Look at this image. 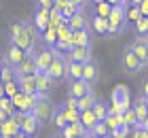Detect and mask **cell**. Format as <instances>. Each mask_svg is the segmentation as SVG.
Segmentation results:
<instances>
[{"mask_svg": "<svg viewBox=\"0 0 148 138\" xmlns=\"http://www.w3.org/2000/svg\"><path fill=\"white\" fill-rule=\"evenodd\" d=\"M121 68H123L127 74H131V77H136V74L144 68V66H142V62L138 60V55L133 53L131 47H125L123 53H121Z\"/></svg>", "mask_w": 148, "mask_h": 138, "instance_id": "obj_3", "label": "cell"}, {"mask_svg": "<svg viewBox=\"0 0 148 138\" xmlns=\"http://www.w3.org/2000/svg\"><path fill=\"white\" fill-rule=\"evenodd\" d=\"M34 26H36V30L42 34L47 28L51 26V9H42V6H36V11H34Z\"/></svg>", "mask_w": 148, "mask_h": 138, "instance_id": "obj_12", "label": "cell"}, {"mask_svg": "<svg viewBox=\"0 0 148 138\" xmlns=\"http://www.w3.org/2000/svg\"><path fill=\"white\" fill-rule=\"evenodd\" d=\"M91 2H93V4H97V2H104V0H91Z\"/></svg>", "mask_w": 148, "mask_h": 138, "instance_id": "obj_55", "label": "cell"}, {"mask_svg": "<svg viewBox=\"0 0 148 138\" xmlns=\"http://www.w3.org/2000/svg\"><path fill=\"white\" fill-rule=\"evenodd\" d=\"M51 138H57V136H51Z\"/></svg>", "mask_w": 148, "mask_h": 138, "instance_id": "obj_61", "label": "cell"}, {"mask_svg": "<svg viewBox=\"0 0 148 138\" xmlns=\"http://www.w3.org/2000/svg\"><path fill=\"white\" fill-rule=\"evenodd\" d=\"M59 11H62V15H64V19H66V21H68V19H70V17H74V15H76V13H78L80 9H78V6H76V4H74L72 0H70V2L66 4L64 9H59Z\"/></svg>", "mask_w": 148, "mask_h": 138, "instance_id": "obj_38", "label": "cell"}, {"mask_svg": "<svg viewBox=\"0 0 148 138\" xmlns=\"http://www.w3.org/2000/svg\"><path fill=\"white\" fill-rule=\"evenodd\" d=\"M2 66H4V62H2V60H0V70H2Z\"/></svg>", "mask_w": 148, "mask_h": 138, "instance_id": "obj_57", "label": "cell"}, {"mask_svg": "<svg viewBox=\"0 0 148 138\" xmlns=\"http://www.w3.org/2000/svg\"><path fill=\"white\" fill-rule=\"evenodd\" d=\"M89 138H97V136H89Z\"/></svg>", "mask_w": 148, "mask_h": 138, "instance_id": "obj_58", "label": "cell"}, {"mask_svg": "<svg viewBox=\"0 0 148 138\" xmlns=\"http://www.w3.org/2000/svg\"><path fill=\"white\" fill-rule=\"evenodd\" d=\"M140 96H144V98L148 100V79L144 81V85H142V94H140Z\"/></svg>", "mask_w": 148, "mask_h": 138, "instance_id": "obj_51", "label": "cell"}, {"mask_svg": "<svg viewBox=\"0 0 148 138\" xmlns=\"http://www.w3.org/2000/svg\"><path fill=\"white\" fill-rule=\"evenodd\" d=\"M19 138H30V136H25V134H19Z\"/></svg>", "mask_w": 148, "mask_h": 138, "instance_id": "obj_56", "label": "cell"}, {"mask_svg": "<svg viewBox=\"0 0 148 138\" xmlns=\"http://www.w3.org/2000/svg\"><path fill=\"white\" fill-rule=\"evenodd\" d=\"M131 106H133V102H131L129 87H127L125 83H119V85L112 89V98H110V113L123 115L125 110H129Z\"/></svg>", "mask_w": 148, "mask_h": 138, "instance_id": "obj_1", "label": "cell"}, {"mask_svg": "<svg viewBox=\"0 0 148 138\" xmlns=\"http://www.w3.org/2000/svg\"><path fill=\"white\" fill-rule=\"evenodd\" d=\"M66 117H68V123H78L80 121V110L78 108H64Z\"/></svg>", "mask_w": 148, "mask_h": 138, "instance_id": "obj_43", "label": "cell"}, {"mask_svg": "<svg viewBox=\"0 0 148 138\" xmlns=\"http://www.w3.org/2000/svg\"><path fill=\"white\" fill-rule=\"evenodd\" d=\"M110 28H108V38H116L127 30V17H125V4H116L108 17Z\"/></svg>", "mask_w": 148, "mask_h": 138, "instance_id": "obj_2", "label": "cell"}, {"mask_svg": "<svg viewBox=\"0 0 148 138\" xmlns=\"http://www.w3.org/2000/svg\"><path fill=\"white\" fill-rule=\"evenodd\" d=\"M36 6H42V9H53V6H55V0H36Z\"/></svg>", "mask_w": 148, "mask_h": 138, "instance_id": "obj_47", "label": "cell"}, {"mask_svg": "<svg viewBox=\"0 0 148 138\" xmlns=\"http://www.w3.org/2000/svg\"><path fill=\"white\" fill-rule=\"evenodd\" d=\"M72 2H74V4H76V6H78V9H87V4H89V2H91V0H72Z\"/></svg>", "mask_w": 148, "mask_h": 138, "instance_id": "obj_48", "label": "cell"}, {"mask_svg": "<svg viewBox=\"0 0 148 138\" xmlns=\"http://www.w3.org/2000/svg\"><path fill=\"white\" fill-rule=\"evenodd\" d=\"M57 138H89V132H87L85 126L78 121V123H70V126H66L64 130H59Z\"/></svg>", "mask_w": 148, "mask_h": 138, "instance_id": "obj_9", "label": "cell"}, {"mask_svg": "<svg viewBox=\"0 0 148 138\" xmlns=\"http://www.w3.org/2000/svg\"><path fill=\"white\" fill-rule=\"evenodd\" d=\"M55 108H57V106L51 102L49 96H40V98H38V106H36V110H34V115L38 117L40 121H42V126H45L47 121H51V119H53V113H55Z\"/></svg>", "mask_w": 148, "mask_h": 138, "instance_id": "obj_6", "label": "cell"}, {"mask_svg": "<svg viewBox=\"0 0 148 138\" xmlns=\"http://www.w3.org/2000/svg\"><path fill=\"white\" fill-rule=\"evenodd\" d=\"M36 77H38V96H49L51 98V94H53V89H55L57 83L53 81L47 72H38Z\"/></svg>", "mask_w": 148, "mask_h": 138, "instance_id": "obj_16", "label": "cell"}, {"mask_svg": "<svg viewBox=\"0 0 148 138\" xmlns=\"http://www.w3.org/2000/svg\"><path fill=\"white\" fill-rule=\"evenodd\" d=\"M123 121H125V126L127 128H136V126H140V121H138V115H136V108H129V110H125L123 113Z\"/></svg>", "mask_w": 148, "mask_h": 138, "instance_id": "obj_34", "label": "cell"}, {"mask_svg": "<svg viewBox=\"0 0 148 138\" xmlns=\"http://www.w3.org/2000/svg\"><path fill=\"white\" fill-rule=\"evenodd\" d=\"M40 128H42V121H40L34 113H28V115H25V119H23V123H21V134L34 138Z\"/></svg>", "mask_w": 148, "mask_h": 138, "instance_id": "obj_10", "label": "cell"}, {"mask_svg": "<svg viewBox=\"0 0 148 138\" xmlns=\"http://www.w3.org/2000/svg\"><path fill=\"white\" fill-rule=\"evenodd\" d=\"M0 60H2L4 64H9V66H19L25 60V51L21 49V47H17L15 43H6Z\"/></svg>", "mask_w": 148, "mask_h": 138, "instance_id": "obj_5", "label": "cell"}, {"mask_svg": "<svg viewBox=\"0 0 148 138\" xmlns=\"http://www.w3.org/2000/svg\"><path fill=\"white\" fill-rule=\"evenodd\" d=\"M80 123L85 126V130H87V132H89V136H91V132L95 130V126L99 123V119L95 117L93 108H89V110H83V113H80Z\"/></svg>", "mask_w": 148, "mask_h": 138, "instance_id": "obj_22", "label": "cell"}, {"mask_svg": "<svg viewBox=\"0 0 148 138\" xmlns=\"http://www.w3.org/2000/svg\"><path fill=\"white\" fill-rule=\"evenodd\" d=\"M72 28L68 26V21H64L62 26L57 28V36H59V40H68V43H72Z\"/></svg>", "mask_w": 148, "mask_h": 138, "instance_id": "obj_36", "label": "cell"}, {"mask_svg": "<svg viewBox=\"0 0 148 138\" xmlns=\"http://www.w3.org/2000/svg\"><path fill=\"white\" fill-rule=\"evenodd\" d=\"M140 126H142V128H144V130H146V132H148V117H146V119H144V121H142V123H140Z\"/></svg>", "mask_w": 148, "mask_h": 138, "instance_id": "obj_54", "label": "cell"}, {"mask_svg": "<svg viewBox=\"0 0 148 138\" xmlns=\"http://www.w3.org/2000/svg\"><path fill=\"white\" fill-rule=\"evenodd\" d=\"M146 130L142 128V126H136V128H131V136L129 138H146Z\"/></svg>", "mask_w": 148, "mask_h": 138, "instance_id": "obj_45", "label": "cell"}, {"mask_svg": "<svg viewBox=\"0 0 148 138\" xmlns=\"http://www.w3.org/2000/svg\"><path fill=\"white\" fill-rule=\"evenodd\" d=\"M51 123L55 126V130L59 132V130H64L66 126H70L68 123V117H66V110H64V106H57L55 108V113H53V119H51Z\"/></svg>", "mask_w": 148, "mask_h": 138, "instance_id": "obj_26", "label": "cell"}, {"mask_svg": "<svg viewBox=\"0 0 148 138\" xmlns=\"http://www.w3.org/2000/svg\"><path fill=\"white\" fill-rule=\"evenodd\" d=\"M91 136H97V138H108V136H110V128L106 126V121H99L97 126H95V130L91 132Z\"/></svg>", "mask_w": 148, "mask_h": 138, "instance_id": "obj_37", "label": "cell"}, {"mask_svg": "<svg viewBox=\"0 0 148 138\" xmlns=\"http://www.w3.org/2000/svg\"><path fill=\"white\" fill-rule=\"evenodd\" d=\"M125 17H127V28H136V24L142 19V11L140 6H125Z\"/></svg>", "mask_w": 148, "mask_h": 138, "instance_id": "obj_25", "label": "cell"}, {"mask_svg": "<svg viewBox=\"0 0 148 138\" xmlns=\"http://www.w3.org/2000/svg\"><path fill=\"white\" fill-rule=\"evenodd\" d=\"M23 28H25V19H13V21L6 26V38H9V43H15V40L21 36Z\"/></svg>", "mask_w": 148, "mask_h": 138, "instance_id": "obj_19", "label": "cell"}, {"mask_svg": "<svg viewBox=\"0 0 148 138\" xmlns=\"http://www.w3.org/2000/svg\"><path fill=\"white\" fill-rule=\"evenodd\" d=\"M146 45H148V38H146Z\"/></svg>", "mask_w": 148, "mask_h": 138, "instance_id": "obj_60", "label": "cell"}, {"mask_svg": "<svg viewBox=\"0 0 148 138\" xmlns=\"http://www.w3.org/2000/svg\"><path fill=\"white\" fill-rule=\"evenodd\" d=\"M68 81H80L85 74V64H78V62H70L68 60Z\"/></svg>", "mask_w": 148, "mask_h": 138, "instance_id": "obj_24", "label": "cell"}, {"mask_svg": "<svg viewBox=\"0 0 148 138\" xmlns=\"http://www.w3.org/2000/svg\"><path fill=\"white\" fill-rule=\"evenodd\" d=\"M106 2H110L112 6H116V4H125V0H106Z\"/></svg>", "mask_w": 148, "mask_h": 138, "instance_id": "obj_53", "label": "cell"}, {"mask_svg": "<svg viewBox=\"0 0 148 138\" xmlns=\"http://www.w3.org/2000/svg\"><path fill=\"white\" fill-rule=\"evenodd\" d=\"M64 21H66V19H64V15H62V11H59L57 6H53V9H51V26H53V28H59Z\"/></svg>", "mask_w": 148, "mask_h": 138, "instance_id": "obj_40", "label": "cell"}, {"mask_svg": "<svg viewBox=\"0 0 148 138\" xmlns=\"http://www.w3.org/2000/svg\"><path fill=\"white\" fill-rule=\"evenodd\" d=\"M129 136H131V128H127V126H121L110 132V138H129Z\"/></svg>", "mask_w": 148, "mask_h": 138, "instance_id": "obj_42", "label": "cell"}, {"mask_svg": "<svg viewBox=\"0 0 148 138\" xmlns=\"http://www.w3.org/2000/svg\"><path fill=\"white\" fill-rule=\"evenodd\" d=\"M146 106H148V100H146Z\"/></svg>", "mask_w": 148, "mask_h": 138, "instance_id": "obj_59", "label": "cell"}, {"mask_svg": "<svg viewBox=\"0 0 148 138\" xmlns=\"http://www.w3.org/2000/svg\"><path fill=\"white\" fill-rule=\"evenodd\" d=\"M4 92H6V98H15V96L21 92L19 89V81H11V83H4Z\"/></svg>", "mask_w": 148, "mask_h": 138, "instance_id": "obj_41", "label": "cell"}, {"mask_svg": "<svg viewBox=\"0 0 148 138\" xmlns=\"http://www.w3.org/2000/svg\"><path fill=\"white\" fill-rule=\"evenodd\" d=\"M108 138H110V136H108Z\"/></svg>", "mask_w": 148, "mask_h": 138, "instance_id": "obj_63", "label": "cell"}, {"mask_svg": "<svg viewBox=\"0 0 148 138\" xmlns=\"http://www.w3.org/2000/svg\"><path fill=\"white\" fill-rule=\"evenodd\" d=\"M108 28H110V21L106 17H99V15L91 17V30H93V34H97V36H102V38H108Z\"/></svg>", "mask_w": 148, "mask_h": 138, "instance_id": "obj_17", "label": "cell"}, {"mask_svg": "<svg viewBox=\"0 0 148 138\" xmlns=\"http://www.w3.org/2000/svg\"><path fill=\"white\" fill-rule=\"evenodd\" d=\"M93 92V85H89L87 81H70V85H68V96H72V98H83V96L87 94H91Z\"/></svg>", "mask_w": 148, "mask_h": 138, "instance_id": "obj_14", "label": "cell"}, {"mask_svg": "<svg viewBox=\"0 0 148 138\" xmlns=\"http://www.w3.org/2000/svg\"><path fill=\"white\" fill-rule=\"evenodd\" d=\"M0 79L2 83H11V81H17V72H15V66H9L4 64L2 70H0Z\"/></svg>", "mask_w": 148, "mask_h": 138, "instance_id": "obj_33", "label": "cell"}, {"mask_svg": "<svg viewBox=\"0 0 148 138\" xmlns=\"http://www.w3.org/2000/svg\"><path fill=\"white\" fill-rule=\"evenodd\" d=\"M40 40H42V45H45V47H55V43L59 40V36H57V28L49 26L42 34H40Z\"/></svg>", "mask_w": 148, "mask_h": 138, "instance_id": "obj_27", "label": "cell"}, {"mask_svg": "<svg viewBox=\"0 0 148 138\" xmlns=\"http://www.w3.org/2000/svg\"><path fill=\"white\" fill-rule=\"evenodd\" d=\"M25 96H28V94H23V92H19V94L15 96V98H11V100H13V104H15V106H17V110H21V108H23V102H25Z\"/></svg>", "mask_w": 148, "mask_h": 138, "instance_id": "obj_44", "label": "cell"}, {"mask_svg": "<svg viewBox=\"0 0 148 138\" xmlns=\"http://www.w3.org/2000/svg\"><path fill=\"white\" fill-rule=\"evenodd\" d=\"M15 72H17V79L21 77H30V74H38V64H36V58H28L21 62L19 66H15Z\"/></svg>", "mask_w": 148, "mask_h": 138, "instance_id": "obj_15", "label": "cell"}, {"mask_svg": "<svg viewBox=\"0 0 148 138\" xmlns=\"http://www.w3.org/2000/svg\"><path fill=\"white\" fill-rule=\"evenodd\" d=\"M83 81H87L89 85H95V83L99 81V66L95 64V60H91V62H87V64H85Z\"/></svg>", "mask_w": 148, "mask_h": 138, "instance_id": "obj_20", "label": "cell"}, {"mask_svg": "<svg viewBox=\"0 0 148 138\" xmlns=\"http://www.w3.org/2000/svg\"><path fill=\"white\" fill-rule=\"evenodd\" d=\"M91 45V30H78L72 34V47H89Z\"/></svg>", "mask_w": 148, "mask_h": 138, "instance_id": "obj_23", "label": "cell"}, {"mask_svg": "<svg viewBox=\"0 0 148 138\" xmlns=\"http://www.w3.org/2000/svg\"><path fill=\"white\" fill-rule=\"evenodd\" d=\"M9 117H11V115L6 113V110H2V108H0V123H4L6 119H9Z\"/></svg>", "mask_w": 148, "mask_h": 138, "instance_id": "obj_52", "label": "cell"}, {"mask_svg": "<svg viewBox=\"0 0 148 138\" xmlns=\"http://www.w3.org/2000/svg\"><path fill=\"white\" fill-rule=\"evenodd\" d=\"M144 0H125V6H140Z\"/></svg>", "mask_w": 148, "mask_h": 138, "instance_id": "obj_50", "label": "cell"}, {"mask_svg": "<svg viewBox=\"0 0 148 138\" xmlns=\"http://www.w3.org/2000/svg\"><path fill=\"white\" fill-rule=\"evenodd\" d=\"M21 134V123L9 117L4 123H0V138H19Z\"/></svg>", "mask_w": 148, "mask_h": 138, "instance_id": "obj_13", "label": "cell"}, {"mask_svg": "<svg viewBox=\"0 0 148 138\" xmlns=\"http://www.w3.org/2000/svg\"><path fill=\"white\" fill-rule=\"evenodd\" d=\"M140 11H142V17H148V0H144L140 4Z\"/></svg>", "mask_w": 148, "mask_h": 138, "instance_id": "obj_49", "label": "cell"}, {"mask_svg": "<svg viewBox=\"0 0 148 138\" xmlns=\"http://www.w3.org/2000/svg\"><path fill=\"white\" fill-rule=\"evenodd\" d=\"M68 55H62V53H57V58H55V62L51 64V68H49V77L55 81V83H62V81H68Z\"/></svg>", "mask_w": 148, "mask_h": 138, "instance_id": "obj_4", "label": "cell"}, {"mask_svg": "<svg viewBox=\"0 0 148 138\" xmlns=\"http://www.w3.org/2000/svg\"><path fill=\"white\" fill-rule=\"evenodd\" d=\"M93 113H95V117L99 121H104L106 117H108L110 113V102H106V100H97L95 102V106H93Z\"/></svg>", "mask_w": 148, "mask_h": 138, "instance_id": "obj_28", "label": "cell"}, {"mask_svg": "<svg viewBox=\"0 0 148 138\" xmlns=\"http://www.w3.org/2000/svg\"><path fill=\"white\" fill-rule=\"evenodd\" d=\"M0 108H2V110H6V113H9L11 117L15 115V113H19V110H17V106L13 104V100H11V98H6V96H4V98H0Z\"/></svg>", "mask_w": 148, "mask_h": 138, "instance_id": "obj_39", "label": "cell"}, {"mask_svg": "<svg viewBox=\"0 0 148 138\" xmlns=\"http://www.w3.org/2000/svg\"><path fill=\"white\" fill-rule=\"evenodd\" d=\"M133 32H136L138 38H148V17L140 19V21L136 24V28H133Z\"/></svg>", "mask_w": 148, "mask_h": 138, "instance_id": "obj_35", "label": "cell"}, {"mask_svg": "<svg viewBox=\"0 0 148 138\" xmlns=\"http://www.w3.org/2000/svg\"><path fill=\"white\" fill-rule=\"evenodd\" d=\"M106 126L110 128V132L112 130H116V128H121V126H125V121H123V115H116V113H108V117H106Z\"/></svg>", "mask_w": 148, "mask_h": 138, "instance_id": "obj_32", "label": "cell"}, {"mask_svg": "<svg viewBox=\"0 0 148 138\" xmlns=\"http://www.w3.org/2000/svg\"><path fill=\"white\" fill-rule=\"evenodd\" d=\"M19 81V89L23 94H38V77L36 74H30V77H21Z\"/></svg>", "mask_w": 148, "mask_h": 138, "instance_id": "obj_21", "label": "cell"}, {"mask_svg": "<svg viewBox=\"0 0 148 138\" xmlns=\"http://www.w3.org/2000/svg\"><path fill=\"white\" fill-rule=\"evenodd\" d=\"M55 58H57V51L53 49V47H42L36 55L38 72H49V68H51L53 62H55Z\"/></svg>", "mask_w": 148, "mask_h": 138, "instance_id": "obj_7", "label": "cell"}, {"mask_svg": "<svg viewBox=\"0 0 148 138\" xmlns=\"http://www.w3.org/2000/svg\"><path fill=\"white\" fill-rule=\"evenodd\" d=\"M64 108H78V98H72V96H66V102L62 104Z\"/></svg>", "mask_w": 148, "mask_h": 138, "instance_id": "obj_46", "label": "cell"}, {"mask_svg": "<svg viewBox=\"0 0 148 138\" xmlns=\"http://www.w3.org/2000/svg\"><path fill=\"white\" fill-rule=\"evenodd\" d=\"M129 47L133 49V53L138 55V60L142 62V66L146 68L148 66V45H146V38H136Z\"/></svg>", "mask_w": 148, "mask_h": 138, "instance_id": "obj_18", "label": "cell"}, {"mask_svg": "<svg viewBox=\"0 0 148 138\" xmlns=\"http://www.w3.org/2000/svg\"><path fill=\"white\" fill-rule=\"evenodd\" d=\"M70 62H78V64H87V62L93 60V47H72L68 53Z\"/></svg>", "mask_w": 148, "mask_h": 138, "instance_id": "obj_11", "label": "cell"}, {"mask_svg": "<svg viewBox=\"0 0 148 138\" xmlns=\"http://www.w3.org/2000/svg\"><path fill=\"white\" fill-rule=\"evenodd\" d=\"M146 138H148V134H146Z\"/></svg>", "mask_w": 148, "mask_h": 138, "instance_id": "obj_62", "label": "cell"}, {"mask_svg": "<svg viewBox=\"0 0 148 138\" xmlns=\"http://www.w3.org/2000/svg\"><path fill=\"white\" fill-rule=\"evenodd\" d=\"M99 98L95 96V92H91V94H87V96H83V98L78 100V110L83 113V110H89V108H93L95 106V102H97Z\"/></svg>", "mask_w": 148, "mask_h": 138, "instance_id": "obj_29", "label": "cell"}, {"mask_svg": "<svg viewBox=\"0 0 148 138\" xmlns=\"http://www.w3.org/2000/svg\"><path fill=\"white\" fill-rule=\"evenodd\" d=\"M68 26L72 28V32L78 30H91V17L87 15V9H80L74 17L68 19Z\"/></svg>", "mask_w": 148, "mask_h": 138, "instance_id": "obj_8", "label": "cell"}, {"mask_svg": "<svg viewBox=\"0 0 148 138\" xmlns=\"http://www.w3.org/2000/svg\"><path fill=\"white\" fill-rule=\"evenodd\" d=\"M112 9L114 6L110 4V2H97V4H93V15H99V17H106L108 19L110 17V13H112Z\"/></svg>", "mask_w": 148, "mask_h": 138, "instance_id": "obj_31", "label": "cell"}, {"mask_svg": "<svg viewBox=\"0 0 148 138\" xmlns=\"http://www.w3.org/2000/svg\"><path fill=\"white\" fill-rule=\"evenodd\" d=\"M133 108H136V115H138V121L142 123L146 117H148V106H146V98L144 96H140V98L136 100V104H133Z\"/></svg>", "mask_w": 148, "mask_h": 138, "instance_id": "obj_30", "label": "cell"}]
</instances>
